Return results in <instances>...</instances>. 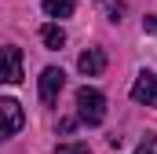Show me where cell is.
<instances>
[{"label": "cell", "instance_id": "ba28073f", "mask_svg": "<svg viewBox=\"0 0 157 154\" xmlns=\"http://www.w3.org/2000/svg\"><path fill=\"white\" fill-rule=\"evenodd\" d=\"M40 40H44L51 51H59V48L66 44V33H62V26H55V22H51V26H44V30H40Z\"/></svg>", "mask_w": 157, "mask_h": 154}, {"label": "cell", "instance_id": "30bf717a", "mask_svg": "<svg viewBox=\"0 0 157 154\" xmlns=\"http://www.w3.org/2000/svg\"><path fill=\"white\" fill-rule=\"evenodd\" d=\"M135 154H157V136H146L143 143H139V151Z\"/></svg>", "mask_w": 157, "mask_h": 154}, {"label": "cell", "instance_id": "8992f818", "mask_svg": "<svg viewBox=\"0 0 157 154\" xmlns=\"http://www.w3.org/2000/svg\"><path fill=\"white\" fill-rule=\"evenodd\" d=\"M77 66H80L84 77H99L102 70H106V51H102V48H88V51L77 59Z\"/></svg>", "mask_w": 157, "mask_h": 154}, {"label": "cell", "instance_id": "9c48e42d", "mask_svg": "<svg viewBox=\"0 0 157 154\" xmlns=\"http://www.w3.org/2000/svg\"><path fill=\"white\" fill-rule=\"evenodd\" d=\"M59 154H91V151H88V143H62Z\"/></svg>", "mask_w": 157, "mask_h": 154}, {"label": "cell", "instance_id": "5b68a950", "mask_svg": "<svg viewBox=\"0 0 157 154\" xmlns=\"http://www.w3.org/2000/svg\"><path fill=\"white\" fill-rule=\"evenodd\" d=\"M62 84H66V74H62L59 66H48V70L40 74V99H44V103H55L59 92H62Z\"/></svg>", "mask_w": 157, "mask_h": 154}, {"label": "cell", "instance_id": "6da1fadb", "mask_svg": "<svg viewBox=\"0 0 157 154\" xmlns=\"http://www.w3.org/2000/svg\"><path fill=\"white\" fill-rule=\"evenodd\" d=\"M77 117L84 125H102V117H106V95L99 92V88H80L77 92Z\"/></svg>", "mask_w": 157, "mask_h": 154}, {"label": "cell", "instance_id": "8fae6325", "mask_svg": "<svg viewBox=\"0 0 157 154\" xmlns=\"http://www.w3.org/2000/svg\"><path fill=\"white\" fill-rule=\"evenodd\" d=\"M143 30H146V33H154V37H157V15H146V18H143Z\"/></svg>", "mask_w": 157, "mask_h": 154}, {"label": "cell", "instance_id": "3957f363", "mask_svg": "<svg viewBox=\"0 0 157 154\" xmlns=\"http://www.w3.org/2000/svg\"><path fill=\"white\" fill-rule=\"evenodd\" d=\"M0 81L18 84L22 81V48H0Z\"/></svg>", "mask_w": 157, "mask_h": 154}, {"label": "cell", "instance_id": "52a82bcc", "mask_svg": "<svg viewBox=\"0 0 157 154\" xmlns=\"http://www.w3.org/2000/svg\"><path fill=\"white\" fill-rule=\"evenodd\" d=\"M77 11V0H44V15L48 18H70Z\"/></svg>", "mask_w": 157, "mask_h": 154}, {"label": "cell", "instance_id": "7a4b0ae2", "mask_svg": "<svg viewBox=\"0 0 157 154\" xmlns=\"http://www.w3.org/2000/svg\"><path fill=\"white\" fill-rule=\"evenodd\" d=\"M22 121H26V114H22L18 99H0V140H11L22 128Z\"/></svg>", "mask_w": 157, "mask_h": 154}, {"label": "cell", "instance_id": "277c9868", "mask_svg": "<svg viewBox=\"0 0 157 154\" xmlns=\"http://www.w3.org/2000/svg\"><path fill=\"white\" fill-rule=\"evenodd\" d=\"M132 99L143 107H157V74H139L132 84Z\"/></svg>", "mask_w": 157, "mask_h": 154}]
</instances>
